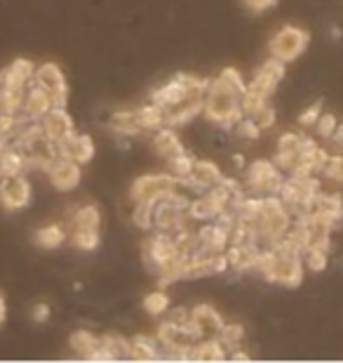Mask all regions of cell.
<instances>
[{"label": "cell", "mask_w": 343, "mask_h": 363, "mask_svg": "<svg viewBox=\"0 0 343 363\" xmlns=\"http://www.w3.org/2000/svg\"><path fill=\"white\" fill-rule=\"evenodd\" d=\"M202 116L214 123L216 128L231 130L236 123L243 118V108H240V94L228 88L223 81H214L207 83L205 97H202Z\"/></svg>", "instance_id": "obj_1"}, {"label": "cell", "mask_w": 343, "mask_h": 363, "mask_svg": "<svg viewBox=\"0 0 343 363\" xmlns=\"http://www.w3.org/2000/svg\"><path fill=\"white\" fill-rule=\"evenodd\" d=\"M294 222V217L284 203L280 201V196H264L261 199V210L254 220V229H257L259 245L261 248H273L287 236V231Z\"/></svg>", "instance_id": "obj_2"}, {"label": "cell", "mask_w": 343, "mask_h": 363, "mask_svg": "<svg viewBox=\"0 0 343 363\" xmlns=\"http://www.w3.org/2000/svg\"><path fill=\"white\" fill-rule=\"evenodd\" d=\"M156 340L160 345V357L163 359H188V352L193 350V345L198 342L200 335L188 321L174 323L170 318H165L158 325Z\"/></svg>", "instance_id": "obj_3"}, {"label": "cell", "mask_w": 343, "mask_h": 363, "mask_svg": "<svg viewBox=\"0 0 343 363\" xmlns=\"http://www.w3.org/2000/svg\"><path fill=\"white\" fill-rule=\"evenodd\" d=\"M320 177L313 175V177H294V175H287L282 182V189H280V201L284 203V208L289 210L291 217H301L306 213L313 210V201H315V194L320 191Z\"/></svg>", "instance_id": "obj_4"}, {"label": "cell", "mask_w": 343, "mask_h": 363, "mask_svg": "<svg viewBox=\"0 0 343 363\" xmlns=\"http://www.w3.org/2000/svg\"><path fill=\"white\" fill-rule=\"evenodd\" d=\"M284 172L277 168L275 161H268V158H257L245 168V189L247 194L252 196H277L282 189L284 182Z\"/></svg>", "instance_id": "obj_5"}, {"label": "cell", "mask_w": 343, "mask_h": 363, "mask_svg": "<svg viewBox=\"0 0 343 363\" xmlns=\"http://www.w3.org/2000/svg\"><path fill=\"white\" fill-rule=\"evenodd\" d=\"M207 83L205 78L200 76H193V74H177L174 78H170L165 85H160L158 90H153L151 94V101H156L165 108V111H170L177 104H181L186 97H191V94H202L207 90Z\"/></svg>", "instance_id": "obj_6"}, {"label": "cell", "mask_w": 343, "mask_h": 363, "mask_svg": "<svg viewBox=\"0 0 343 363\" xmlns=\"http://www.w3.org/2000/svg\"><path fill=\"white\" fill-rule=\"evenodd\" d=\"M308 40H310L308 31H303L301 26L287 24V26H280L273 33L268 50H271V57H275V60H280L284 64H291L306 52Z\"/></svg>", "instance_id": "obj_7"}, {"label": "cell", "mask_w": 343, "mask_h": 363, "mask_svg": "<svg viewBox=\"0 0 343 363\" xmlns=\"http://www.w3.org/2000/svg\"><path fill=\"white\" fill-rule=\"evenodd\" d=\"M177 189H179V182L167 170L151 172V175H141L132 182V186H129V199H132V203H158L160 199L177 191Z\"/></svg>", "instance_id": "obj_8"}, {"label": "cell", "mask_w": 343, "mask_h": 363, "mask_svg": "<svg viewBox=\"0 0 343 363\" xmlns=\"http://www.w3.org/2000/svg\"><path fill=\"white\" fill-rule=\"evenodd\" d=\"M318 147V142L313 140L310 135H303V133H284L280 135L277 140V147H275V158L273 161L277 163L284 175H289L291 170L296 168V163L301 158Z\"/></svg>", "instance_id": "obj_9"}, {"label": "cell", "mask_w": 343, "mask_h": 363, "mask_svg": "<svg viewBox=\"0 0 343 363\" xmlns=\"http://www.w3.org/2000/svg\"><path fill=\"white\" fill-rule=\"evenodd\" d=\"M33 83L52 97L54 106H66L69 85H66V78H64V71L57 67L54 62L38 64V67H35V74H33Z\"/></svg>", "instance_id": "obj_10"}, {"label": "cell", "mask_w": 343, "mask_h": 363, "mask_svg": "<svg viewBox=\"0 0 343 363\" xmlns=\"http://www.w3.org/2000/svg\"><path fill=\"white\" fill-rule=\"evenodd\" d=\"M231 243V229H226L219 222H202V227L195 229V255H219L226 252Z\"/></svg>", "instance_id": "obj_11"}, {"label": "cell", "mask_w": 343, "mask_h": 363, "mask_svg": "<svg viewBox=\"0 0 343 363\" xmlns=\"http://www.w3.org/2000/svg\"><path fill=\"white\" fill-rule=\"evenodd\" d=\"M33 189L24 175L0 177V203L5 210H24L31 203Z\"/></svg>", "instance_id": "obj_12"}, {"label": "cell", "mask_w": 343, "mask_h": 363, "mask_svg": "<svg viewBox=\"0 0 343 363\" xmlns=\"http://www.w3.org/2000/svg\"><path fill=\"white\" fill-rule=\"evenodd\" d=\"M45 175L57 191H73L83 179V165L66 156H57L45 168Z\"/></svg>", "instance_id": "obj_13"}, {"label": "cell", "mask_w": 343, "mask_h": 363, "mask_svg": "<svg viewBox=\"0 0 343 363\" xmlns=\"http://www.w3.org/2000/svg\"><path fill=\"white\" fill-rule=\"evenodd\" d=\"M284 69H287V64L271 57V60H266L257 69V74L252 76V81L247 83V88L264 94V97H271V94L277 90V85H280V81L284 78Z\"/></svg>", "instance_id": "obj_14"}, {"label": "cell", "mask_w": 343, "mask_h": 363, "mask_svg": "<svg viewBox=\"0 0 343 363\" xmlns=\"http://www.w3.org/2000/svg\"><path fill=\"white\" fill-rule=\"evenodd\" d=\"M223 179V172L221 168L214 163V161H205V158H195V165H193V172L191 177L181 182V189H188L193 196L200 194V191H207V189L216 186L219 182Z\"/></svg>", "instance_id": "obj_15"}, {"label": "cell", "mask_w": 343, "mask_h": 363, "mask_svg": "<svg viewBox=\"0 0 343 363\" xmlns=\"http://www.w3.org/2000/svg\"><path fill=\"white\" fill-rule=\"evenodd\" d=\"M38 123L47 140H52L54 144L64 142L69 135L76 133V125H73V118L69 116L66 106H52Z\"/></svg>", "instance_id": "obj_16"}, {"label": "cell", "mask_w": 343, "mask_h": 363, "mask_svg": "<svg viewBox=\"0 0 343 363\" xmlns=\"http://www.w3.org/2000/svg\"><path fill=\"white\" fill-rule=\"evenodd\" d=\"M188 323L193 325L200 337H216L226 321L211 304H198V307H193L191 314H188Z\"/></svg>", "instance_id": "obj_17"}, {"label": "cell", "mask_w": 343, "mask_h": 363, "mask_svg": "<svg viewBox=\"0 0 343 363\" xmlns=\"http://www.w3.org/2000/svg\"><path fill=\"white\" fill-rule=\"evenodd\" d=\"M57 149H59V156H66L80 165H87L94 158V154H97V147H94L92 137L90 135H78V133L69 135L66 140L57 144Z\"/></svg>", "instance_id": "obj_18"}, {"label": "cell", "mask_w": 343, "mask_h": 363, "mask_svg": "<svg viewBox=\"0 0 343 363\" xmlns=\"http://www.w3.org/2000/svg\"><path fill=\"white\" fill-rule=\"evenodd\" d=\"M52 106H54L52 97H50V94L42 88H38L35 83H31L26 88V92H24V101H21V111L19 113L24 116L26 121L38 123Z\"/></svg>", "instance_id": "obj_19"}, {"label": "cell", "mask_w": 343, "mask_h": 363, "mask_svg": "<svg viewBox=\"0 0 343 363\" xmlns=\"http://www.w3.org/2000/svg\"><path fill=\"white\" fill-rule=\"evenodd\" d=\"M153 151H156V156H160L163 161H170V158L179 156L184 149V142H181V137L177 135V128H160L153 133Z\"/></svg>", "instance_id": "obj_20"}, {"label": "cell", "mask_w": 343, "mask_h": 363, "mask_svg": "<svg viewBox=\"0 0 343 363\" xmlns=\"http://www.w3.org/2000/svg\"><path fill=\"white\" fill-rule=\"evenodd\" d=\"M202 97H205V92H198V94H191V97H186L181 104H177L174 108L167 111V125L170 128H184L188 125L195 116L202 113Z\"/></svg>", "instance_id": "obj_21"}, {"label": "cell", "mask_w": 343, "mask_h": 363, "mask_svg": "<svg viewBox=\"0 0 343 363\" xmlns=\"http://www.w3.org/2000/svg\"><path fill=\"white\" fill-rule=\"evenodd\" d=\"M257 255H259V245H228V248H226L228 269L238 272V274L254 272Z\"/></svg>", "instance_id": "obj_22"}, {"label": "cell", "mask_w": 343, "mask_h": 363, "mask_svg": "<svg viewBox=\"0 0 343 363\" xmlns=\"http://www.w3.org/2000/svg\"><path fill=\"white\" fill-rule=\"evenodd\" d=\"M134 113H136V123H139V130H141V133L153 135L156 130L167 125V111L160 104H156V101L141 104L139 108H134Z\"/></svg>", "instance_id": "obj_23"}, {"label": "cell", "mask_w": 343, "mask_h": 363, "mask_svg": "<svg viewBox=\"0 0 343 363\" xmlns=\"http://www.w3.org/2000/svg\"><path fill=\"white\" fill-rule=\"evenodd\" d=\"M188 359L191 361H226L228 359V352L219 342V337H200L198 342L193 345V350L188 352Z\"/></svg>", "instance_id": "obj_24"}, {"label": "cell", "mask_w": 343, "mask_h": 363, "mask_svg": "<svg viewBox=\"0 0 343 363\" xmlns=\"http://www.w3.org/2000/svg\"><path fill=\"white\" fill-rule=\"evenodd\" d=\"M101 227V213L94 203H85L78 206L69 217L66 229L69 231H80V229H99Z\"/></svg>", "instance_id": "obj_25"}, {"label": "cell", "mask_w": 343, "mask_h": 363, "mask_svg": "<svg viewBox=\"0 0 343 363\" xmlns=\"http://www.w3.org/2000/svg\"><path fill=\"white\" fill-rule=\"evenodd\" d=\"M28 170L26 154L14 144H5V149L0 151V177L5 175H24Z\"/></svg>", "instance_id": "obj_26"}, {"label": "cell", "mask_w": 343, "mask_h": 363, "mask_svg": "<svg viewBox=\"0 0 343 363\" xmlns=\"http://www.w3.org/2000/svg\"><path fill=\"white\" fill-rule=\"evenodd\" d=\"M35 243L40 245L42 250H57L62 248L64 243L69 241V229L64 227L59 222H52V224H45V227H40L35 231Z\"/></svg>", "instance_id": "obj_27"}, {"label": "cell", "mask_w": 343, "mask_h": 363, "mask_svg": "<svg viewBox=\"0 0 343 363\" xmlns=\"http://www.w3.org/2000/svg\"><path fill=\"white\" fill-rule=\"evenodd\" d=\"M108 130L118 137H136L141 135L139 130V123H136V113L134 108H120L115 111L111 118H108Z\"/></svg>", "instance_id": "obj_28"}, {"label": "cell", "mask_w": 343, "mask_h": 363, "mask_svg": "<svg viewBox=\"0 0 343 363\" xmlns=\"http://www.w3.org/2000/svg\"><path fill=\"white\" fill-rule=\"evenodd\" d=\"M129 359L132 361H158L160 357V345L156 335H136L129 340Z\"/></svg>", "instance_id": "obj_29"}, {"label": "cell", "mask_w": 343, "mask_h": 363, "mask_svg": "<svg viewBox=\"0 0 343 363\" xmlns=\"http://www.w3.org/2000/svg\"><path fill=\"white\" fill-rule=\"evenodd\" d=\"M69 345H71V352L76 354V357L90 361L92 354L99 350L101 345V337L94 335L92 330H76L73 335L69 337Z\"/></svg>", "instance_id": "obj_30"}, {"label": "cell", "mask_w": 343, "mask_h": 363, "mask_svg": "<svg viewBox=\"0 0 343 363\" xmlns=\"http://www.w3.org/2000/svg\"><path fill=\"white\" fill-rule=\"evenodd\" d=\"M101 347L108 352L111 361H129V340L120 333H106L101 335Z\"/></svg>", "instance_id": "obj_31"}, {"label": "cell", "mask_w": 343, "mask_h": 363, "mask_svg": "<svg viewBox=\"0 0 343 363\" xmlns=\"http://www.w3.org/2000/svg\"><path fill=\"white\" fill-rule=\"evenodd\" d=\"M193 165H195V156L188 154V151H181L179 156H174V158H170V161H165V170L170 172V175L181 184L184 179L191 177Z\"/></svg>", "instance_id": "obj_32"}, {"label": "cell", "mask_w": 343, "mask_h": 363, "mask_svg": "<svg viewBox=\"0 0 343 363\" xmlns=\"http://www.w3.org/2000/svg\"><path fill=\"white\" fill-rule=\"evenodd\" d=\"M141 307L149 316L160 318V316L167 314V309H170V295L165 293V288H158V290H153V293H149L144 297Z\"/></svg>", "instance_id": "obj_33"}, {"label": "cell", "mask_w": 343, "mask_h": 363, "mask_svg": "<svg viewBox=\"0 0 343 363\" xmlns=\"http://www.w3.org/2000/svg\"><path fill=\"white\" fill-rule=\"evenodd\" d=\"M71 243L76 245L80 252H94L101 245V234L99 229H80V231H69Z\"/></svg>", "instance_id": "obj_34"}, {"label": "cell", "mask_w": 343, "mask_h": 363, "mask_svg": "<svg viewBox=\"0 0 343 363\" xmlns=\"http://www.w3.org/2000/svg\"><path fill=\"white\" fill-rule=\"evenodd\" d=\"M219 342L226 347V352L240 350L245 342V328L240 323H223V328L219 330Z\"/></svg>", "instance_id": "obj_35"}, {"label": "cell", "mask_w": 343, "mask_h": 363, "mask_svg": "<svg viewBox=\"0 0 343 363\" xmlns=\"http://www.w3.org/2000/svg\"><path fill=\"white\" fill-rule=\"evenodd\" d=\"M301 257H303L306 272H310V274L325 272L327 264H330V250L327 248H306Z\"/></svg>", "instance_id": "obj_36"}, {"label": "cell", "mask_w": 343, "mask_h": 363, "mask_svg": "<svg viewBox=\"0 0 343 363\" xmlns=\"http://www.w3.org/2000/svg\"><path fill=\"white\" fill-rule=\"evenodd\" d=\"M231 130H233V135L243 142H257V140H261V135H264V130H261L257 125V121L250 118V116H243Z\"/></svg>", "instance_id": "obj_37"}, {"label": "cell", "mask_w": 343, "mask_h": 363, "mask_svg": "<svg viewBox=\"0 0 343 363\" xmlns=\"http://www.w3.org/2000/svg\"><path fill=\"white\" fill-rule=\"evenodd\" d=\"M320 177H325V179L334 182V184L343 186V154H330L322 172H320Z\"/></svg>", "instance_id": "obj_38"}, {"label": "cell", "mask_w": 343, "mask_h": 363, "mask_svg": "<svg viewBox=\"0 0 343 363\" xmlns=\"http://www.w3.org/2000/svg\"><path fill=\"white\" fill-rule=\"evenodd\" d=\"M132 222H134V227L144 231L153 229V203H134Z\"/></svg>", "instance_id": "obj_39"}, {"label": "cell", "mask_w": 343, "mask_h": 363, "mask_svg": "<svg viewBox=\"0 0 343 363\" xmlns=\"http://www.w3.org/2000/svg\"><path fill=\"white\" fill-rule=\"evenodd\" d=\"M337 125H339V118H337V116L322 111V116L318 118V123L313 125V130H315V135L320 137V140L330 142V137L334 135V130H337Z\"/></svg>", "instance_id": "obj_40"}, {"label": "cell", "mask_w": 343, "mask_h": 363, "mask_svg": "<svg viewBox=\"0 0 343 363\" xmlns=\"http://www.w3.org/2000/svg\"><path fill=\"white\" fill-rule=\"evenodd\" d=\"M322 116V101H315V104L306 106L301 113H298V125L303 130H313V125L318 123V118Z\"/></svg>", "instance_id": "obj_41"}, {"label": "cell", "mask_w": 343, "mask_h": 363, "mask_svg": "<svg viewBox=\"0 0 343 363\" xmlns=\"http://www.w3.org/2000/svg\"><path fill=\"white\" fill-rule=\"evenodd\" d=\"M252 118L257 121V125L264 130V133H266V130H271L275 125V108L271 106V101H268V104L261 108L257 116H252Z\"/></svg>", "instance_id": "obj_42"}, {"label": "cell", "mask_w": 343, "mask_h": 363, "mask_svg": "<svg viewBox=\"0 0 343 363\" xmlns=\"http://www.w3.org/2000/svg\"><path fill=\"white\" fill-rule=\"evenodd\" d=\"M243 5L252 14H261V12H266V10H273V7L277 5V0H243Z\"/></svg>", "instance_id": "obj_43"}, {"label": "cell", "mask_w": 343, "mask_h": 363, "mask_svg": "<svg viewBox=\"0 0 343 363\" xmlns=\"http://www.w3.org/2000/svg\"><path fill=\"white\" fill-rule=\"evenodd\" d=\"M50 314H52V311H50V304H45V302H38L31 307V318L35 323H45L50 318Z\"/></svg>", "instance_id": "obj_44"}, {"label": "cell", "mask_w": 343, "mask_h": 363, "mask_svg": "<svg viewBox=\"0 0 343 363\" xmlns=\"http://www.w3.org/2000/svg\"><path fill=\"white\" fill-rule=\"evenodd\" d=\"M330 142H332L337 149H343V123H339V125H337V130H334V135L330 137Z\"/></svg>", "instance_id": "obj_45"}, {"label": "cell", "mask_w": 343, "mask_h": 363, "mask_svg": "<svg viewBox=\"0 0 343 363\" xmlns=\"http://www.w3.org/2000/svg\"><path fill=\"white\" fill-rule=\"evenodd\" d=\"M5 316H7V304H5V297L0 295V325H3Z\"/></svg>", "instance_id": "obj_46"}, {"label": "cell", "mask_w": 343, "mask_h": 363, "mask_svg": "<svg viewBox=\"0 0 343 363\" xmlns=\"http://www.w3.org/2000/svg\"><path fill=\"white\" fill-rule=\"evenodd\" d=\"M5 144H7L5 140H0V151H3V149H5Z\"/></svg>", "instance_id": "obj_47"}]
</instances>
